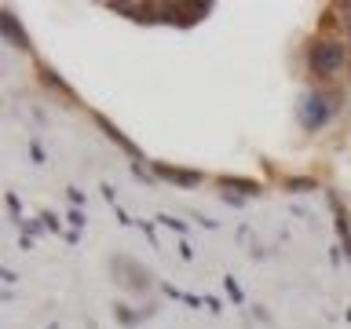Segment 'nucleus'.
I'll list each match as a JSON object with an SVG mask.
<instances>
[{
  "instance_id": "f257e3e1",
  "label": "nucleus",
  "mask_w": 351,
  "mask_h": 329,
  "mask_svg": "<svg viewBox=\"0 0 351 329\" xmlns=\"http://www.w3.org/2000/svg\"><path fill=\"white\" fill-rule=\"evenodd\" d=\"M307 62H311V73H318V77H337L348 62V51L337 40H318L307 51Z\"/></svg>"
},
{
  "instance_id": "f03ea898",
  "label": "nucleus",
  "mask_w": 351,
  "mask_h": 329,
  "mask_svg": "<svg viewBox=\"0 0 351 329\" xmlns=\"http://www.w3.org/2000/svg\"><path fill=\"white\" fill-rule=\"evenodd\" d=\"M326 117H329L326 95H311V99H307V106H304V125H307V128H315V125H322Z\"/></svg>"
}]
</instances>
